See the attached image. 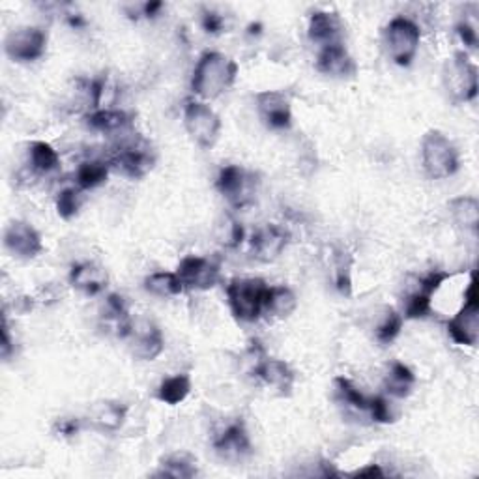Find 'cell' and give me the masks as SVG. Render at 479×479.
Segmentation results:
<instances>
[{
    "label": "cell",
    "instance_id": "6da1fadb",
    "mask_svg": "<svg viewBox=\"0 0 479 479\" xmlns=\"http://www.w3.org/2000/svg\"><path fill=\"white\" fill-rule=\"evenodd\" d=\"M238 77V64L219 51H204L193 70L191 90L204 100H216L229 90Z\"/></svg>",
    "mask_w": 479,
    "mask_h": 479
},
{
    "label": "cell",
    "instance_id": "7a4b0ae2",
    "mask_svg": "<svg viewBox=\"0 0 479 479\" xmlns=\"http://www.w3.org/2000/svg\"><path fill=\"white\" fill-rule=\"evenodd\" d=\"M421 165L430 180H446L459 173L461 155L449 137L440 129H429L421 139Z\"/></svg>",
    "mask_w": 479,
    "mask_h": 479
},
{
    "label": "cell",
    "instance_id": "3957f363",
    "mask_svg": "<svg viewBox=\"0 0 479 479\" xmlns=\"http://www.w3.org/2000/svg\"><path fill=\"white\" fill-rule=\"evenodd\" d=\"M384 49L397 66L408 67L414 62L420 43H421V29L414 19L406 15L394 17L382 32Z\"/></svg>",
    "mask_w": 479,
    "mask_h": 479
},
{
    "label": "cell",
    "instance_id": "277c9868",
    "mask_svg": "<svg viewBox=\"0 0 479 479\" xmlns=\"http://www.w3.org/2000/svg\"><path fill=\"white\" fill-rule=\"evenodd\" d=\"M442 83L448 98L455 105L475 100L479 90V72L466 51H455L453 57L446 60Z\"/></svg>",
    "mask_w": 479,
    "mask_h": 479
},
{
    "label": "cell",
    "instance_id": "5b68a950",
    "mask_svg": "<svg viewBox=\"0 0 479 479\" xmlns=\"http://www.w3.org/2000/svg\"><path fill=\"white\" fill-rule=\"evenodd\" d=\"M268 285L259 278H236L226 285V300L231 313L240 323H257L264 313Z\"/></svg>",
    "mask_w": 479,
    "mask_h": 479
},
{
    "label": "cell",
    "instance_id": "8992f818",
    "mask_svg": "<svg viewBox=\"0 0 479 479\" xmlns=\"http://www.w3.org/2000/svg\"><path fill=\"white\" fill-rule=\"evenodd\" d=\"M259 188H261L259 174L253 171H247L240 165L221 167L216 178V190L236 210L251 207L257 199Z\"/></svg>",
    "mask_w": 479,
    "mask_h": 479
},
{
    "label": "cell",
    "instance_id": "52a82bcc",
    "mask_svg": "<svg viewBox=\"0 0 479 479\" xmlns=\"http://www.w3.org/2000/svg\"><path fill=\"white\" fill-rule=\"evenodd\" d=\"M182 117H184V128L190 139L197 146L208 150L219 141L221 119L207 102L188 100L184 111H182Z\"/></svg>",
    "mask_w": 479,
    "mask_h": 479
},
{
    "label": "cell",
    "instance_id": "ba28073f",
    "mask_svg": "<svg viewBox=\"0 0 479 479\" xmlns=\"http://www.w3.org/2000/svg\"><path fill=\"white\" fill-rule=\"evenodd\" d=\"M477 276L472 271L470 283L465 290V302L448 321V335L455 345L475 347L479 339V304H477Z\"/></svg>",
    "mask_w": 479,
    "mask_h": 479
},
{
    "label": "cell",
    "instance_id": "9c48e42d",
    "mask_svg": "<svg viewBox=\"0 0 479 479\" xmlns=\"http://www.w3.org/2000/svg\"><path fill=\"white\" fill-rule=\"evenodd\" d=\"M128 341L129 352L133 358L141 361H152L157 356H162L165 349V337L159 326L148 318H139V321H129L124 337Z\"/></svg>",
    "mask_w": 479,
    "mask_h": 479
},
{
    "label": "cell",
    "instance_id": "30bf717a",
    "mask_svg": "<svg viewBox=\"0 0 479 479\" xmlns=\"http://www.w3.org/2000/svg\"><path fill=\"white\" fill-rule=\"evenodd\" d=\"M48 51V32L40 27H17L4 40V53L17 64L40 60Z\"/></svg>",
    "mask_w": 479,
    "mask_h": 479
},
{
    "label": "cell",
    "instance_id": "8fae6325",
    "mask_svg": "<svg viewBox=\"0 0 479 479\" xmlns=\"http://www.w3.org/2000/svg\"><path fill=\"white\" fill-rule=\"evenodd\" d=\"M257 115L271 131H288L292 128V103L281 90H262L255 96Z\"/></svg>",
    "mask_w": 479,
    "mask_h": 479
},
{
    "label": "cell",
    "instance_id": "7c38bea8",
    "mask_svg": "<svg viewBox=\"0 0 479 479\" xmlns=\"http://www.w3.org/2000/svg\"><path fill=\"white\" fill-rule=\"evenodd\" d=\"M178 278L188 290H210L219 283L221 266L207 257H184L178 264Z\"/></svg>",
    "mask_w": 479,
    "mask_h": 479
},
{
    "label": "cell",
    "instance_id": "4fadbf2b",
    "mask_svg": "<svg viewBox=\"0 0 479 479\" xmlns=\"http://www.w3.org/2000/svg\"><path fill=\"white\" fill-rule=\"evenodd\" d=\"M212 446L217 457L225 463H242L253 453V444H251V437L242 421L226 425L214 439Z\"/></svg>",
    "mask_w": 479,
    "mask_h": 479
},
{
    "label": "cell",
    "instance_id": "5bb4252c",
    "mask_svg": "<svg viewBox=\"0 0 479 479\" xmlns=\"http://www.w3.org/2000/svg\"><path fill=\"white\" fill-rule=\"evenodd\" d=\"M4 247L19 261H32L41 255L43 240L31 223L15 219L4 231Z\"/></svg>",
    "mask_w": 479,
    "mask_h": 479
},
{
    "label": "cell",
    "instance_id": "9a60e30c",
    "mask_svg": "<svg viewBox=\"0 0 479 479\" xmlns=\"http://www.w3.org/2000/svg\"><path fill=\"white\" fill-rule=\"evenodd\" d=\"M315 67L318 74L333 77V79H347L354 77L358 72V64L349 53L343 43H332L324 45V48L318 49Z\"/></svg>",
    "mask_w": 479,
    "mask_h": 479
},
{
    "label": "cell",
    "instance_id": "2e32d148",
    "mask_svg": "<svg viewBox=\"0 0 479 479\" xmlns=\"http://www.w3.org/2000/svg\"><path fill=\"white\" fill-rule=\"evenodd\" d=\"M251 375H253L259 382H262L266 387H271L273 392H278L279 395H288L296 382V373L287 361L270 358L266 354L253 365Z\"/></svg>",
    "mask_w": 479,
    "mask_h": 479
},
{
    "label": "cell",
    "instance_id": "e0dca14e",
    "mask_svg": "<svg viewBox=\"0 0 479 479\" xmlns=\"http://www.w3.org/2000/svg\"><path fill=\"white\" fill-rule=\"evenodd\" d=\"M288 240L290 236L283 226L266 225L253 235V238H251V244H249L251 255H253L255 261L264 262V264L278 261L283 255V251L287 249Z\"/></svg>",
    "mask_w": 479,
    "mask_h": 479
},
{
    "label": "cell",
    "instance_id": "ac0fdd59",
    "mask_svg": "<svg viewBox=\"0 0 479 479\" xmlns=\"http://www.w3.org/2000/svg\"><path fill=\"white\" fill-rule=\"evenodd\" d=\"M67 281H70L75 290L86 296H98L107 288L109 273L102 264L94 261H84L72 266Z\"/></svg>",
    "mask_w": 479,
    "mask_h": 479
},
{
    "label": "cell",
    "instance_id": "d6986e66",
    "mask_svg": "<svg viewBox=\"0 0 479 479\" xmlns=\"http://www.w3.org/2000/svg\"><path fill=\"white\" fill-rule=\"evenodd\" d=\"M84 120L90 129L109 135L112 137V139H117V137L133 129V117L129 115V112L122 109H115V107L86 112Z\"/></svg>",
    "mask_w": 479,
    "mask_h": 479
},
{
    "label": "cell",
    "instance_id": "ffe728a7",
    "mask_svg": "<svg viewBox=\"0 0 479 479\" xmlns=\"http://www.w3.org/2000/svg\"><path fill=\"white\" fill-rule=\"evenodd\" d=\"M341 34H343V21H341V17L335 12L318 10L311 13L307 22V36L313 43L321 45V48L339 43Z\"/></svg>",
    "mask_w": 479,
    "mask_h": 479
},
{
    "label": "cell",
    "instance_id": "44dd1931",
    "mask_svg": "<svg viewBox=\"0 0 479 479\" xmlns=\"http://www.w3.org/2000/svg\"><path fill=\"white\" fill-rule=\"evenodd\" d=\"M298 309V296L287 285H268L264 296V313L278 321H285Z\"/></svg>",
    "mask_w": 479,
    "mask_h": 479
},
{
    "label": "cell",
    "instance_id": "7402d4cb",
    "mask_svg": "<svg viewBox=\"0 0 479 479\" xmlns=\"http://www.w3.org/2000/svg\"><path fill=\"white\" fill-rule=\"evenodd\" d=\"M384 392L390 399H406L414 392L416 375L401 361H394L390 369L384 375Z\"/></svg>",
    "mask_w": 479,
    "mask_h": 479
},
{
    "label": "cell",
    "instance_id": "603a6c76",
    "mask_svg": "<svg viewBox=\"0 0 479 479\" xmlns=\"http://www.w3.org/2000/svg\"><path fill=\"white\" fill-rule=\"evenodd\" d=\"M111 164L107 157H88L79 164L75 171V186L83 191L96 190L105 184L111 174Z\"/></svg>",
    "mask_w": 479,
    "mask_h": 479
},
{
    "label": "cell",
    "instance_id": "cb8c5ba5",
    "mask_svg": "<svg viewBox=\"0 0 479 479\" xmlns=\"http://www.w3.org/2000/svg\"><path fill=\"white\" fill-rule=\"evenodd\" d=\"M29 169L38 174H51L60 167V154L45 141H34L29 145Z\"/></svg>",
    "mask_w": 479,
    "mask_h": 479
},
{
    "label": "cell",
    "instance_id": "d4e9b609",
    "mask_svg": "<svg viewBox=\"0 0 479 479\" xmlns=\"http://www.w3.org/2000/svg\"><path fill=\"white\" fill-rule=\"evenodd\" d=\"M449 214L453 221L459 226H463L465 231L477 233L479 229V200L470 195H461L449 200L448 204Z\"/></svg>",
    "mask_w": 479,
    "mask_h": 479
},
{
    "label": "cell",
    "instance_id": "484cf974",
    "mask_svg": "<svg viewBox=\"0 0 479 479\" xmlns=\"http://www.w3.org/2000/svg\"><path fill=\"white\" fill-rule=\"evenodd\" d=\"M143 287L155 298H176L186 290L176 271H154L145 278Z\"/></svg>",
    "mask_w": 479,
    "mask_h": 479
},
{
    "label": "cell",
    "instance_id": "4316f807",
    "mask_svg": "<svg viewBox=\"0 0 479 479\" xmlns=\"http://www.w3.org/2000/svg\"><path fill=\"white\" fill-rule=\"evenodd\" d=\"M191 390H193L191 377L188 373H178V375L167 377L162 384H159L157 399L165 404L176 406L190 397Z\"/></svg>",
    "mask_w": 479,
    "mask_h": 479
},
{
    "label": "cell",
    "instance_id": "83f0119b",
    "mask_svg": "<svg viewBox=\"0 0 479 479\" xmlns=\"http://www.w3.org/2000/svg\"><path fill=\"white\" fill-rule=\"evenodd\" d=\"M128 416V406L120 403L105 401L100 406H96L93 414V423L96 429L105 430V432H115L119 430Z\"/></svg>",
    "mask_w": 479,
    "mask_h": 479
},
{
    "label": "cell",
    "instance_id": "f1b7e54d",
    "mask_svg": "<svg viewBox=\"0 0 479 479\" xmlns=\"http://www.w3.org/2000/svg\"><path fill=\"white\" fill-rule=\"evenodd\" d=\"M332 281L341 294H350L352 290V259L345 249H332L330 255Z\"/></svg>",
    "mask_w": 479,
    "mask_h": 479
},
{
    "label": "cell",
    "instance_id": "f546056e",
    "mask_svg": "<svg viewBox=\"0 0 479 479\" xmlns=\"http://www.w3.org/2000/svg\"><path fill=\"white\" fill-rule=\"evenodd\" d=\"M404 316L394 307H384L375 324V339L380 345H392L403 330Z\"/></svg>",
    "mask_w": 479,
    "mask_h": 479
},
{
    "label": "cell",
    "instance_id": "4dcf8cb0",
    "mask_svg": "<svg viewBox=\"0 0 479 479\" xmlns=\"http://www.w3.org/2000/svg\"><path fill=\"white\" fill-rule=\"evenodd\" d=\"M333 390H335V399L345 404L352 410H358V412L368 414V406H369V397L361 394L356 384L345 377H337L333 380Z\"/></svg>",
    "mask_w": 479,
    "mask_h": 479
},
{
    "label": "cell",
    "instance_id": "1f68e13d",
    "mask_svg": "<svg viewBox=\"0 0 479 479\" xmlns=\"http://www.w3.org/2000/svg\"><path fill=\"white\" fill-rule=\"evenodd\" d=\"M216 238L225 249H236L242 245L245 231L233 214H223L216 225Z\"/></svg>",
    "mask_w": 479,
    "mask_h": 479
},
{
    "label": "cell",
    "instance_id": "d6a6232c",
    "mask_svg": "<svg viewBox=\"0 0 479 479\" xmlns=\"http://www.w3.org/2000/svg\"><path fill=\"white\" fill-rule=\"evenodd\" d=\"M157 475L173 477V479H190V477H195L197 475L195 459L190 457V455H186V453L169 455L167 459L162 461V470L157 472Z\"/></svg>",
    "mask_w": 479,
    "mask_h": 479
},
{
    "label": "cell",
    "instance_id": "836d02e7",
    "mask_svg": "<svg viewBox=\"0 0 479 479\" xmlns=\"http://www.w3.org/2000/svg\"><path fill=\"white\" fill-rule=\"evenodd\" d=\"M83 193H84L83 190L72 186V188H64L57 195V212L64 221H70L79 214L83 207Z\"/></svg>",
    "mask_w": 479,
    "mask_h": 479
},
{
    "label": "cell",
    "instance_id": "e575fe53",
    "mask_svg": "<svg viewBox=\"0 0 479 479\" xmlns=\"http://www.w3.org/2000/svg\"><path fill=\"white\" fill-rule=\"evenodd\" d=\"M368 414H369V418H371L375 423H382V425L394 423V421L397 420L395 408H394V404H392V401H390V397H387V395H375V397H369Z\"/></svg>",
    "mask_w": 479,
    "mask_h": 479
},
{
    "label": "cell",
    "instance_id": "d590c367",
    "mask_svg": "<svg viewBox=\"0 0 479 479\" xmlns=\"http://www.w3.org/2000/svg\"><path fill=\"white\" fill-rule=\"evenodd\" d=\"M200 27L204 32H208L212 36H217L225 31L226 22H225V17L214 10H204L202 15H200Z\"/></svg>",
    "mask_w": 479,
    "mask_h": 479
},
{
    "label": "cell",
    "instance_id": "8d00e7d4",
    "mask_svg": "<svg viewBox=\"0 0 479 479\" xmlns=\"http://www.w3.org/2000/svg\"><path fill=\"white\" fill-rule=\"evenodd\" d=\"M455 32H457V36L461 38L465 48H468V49H475L477 48L475 25H474V22H470L466 17L457 22V27H455Z\"/></svg>",
    "mask_w": 479,
    "mask_h": 479
},
{
    "label": "cell",
    "instance_id": "74e56055",
    "mask_svg": "<svg viewBox=\"0 0 479 479\" xmlns=\"http://www.w3.org/2000/svg\"><path fill=\"white\" fill-rule=\"evenodd\" d=\"M79 429H81V421L79 420H74V418L58 420L57 421V427H55V430L58 432V435H62V437H74V435H77Z\"/></svg>",
    "mask_w": 479,
    "mask_h": 479
},
{
    "label": "cell",
    "instance_id": "f35d334b",
    "mask_svg": "<svg viewBox=\"0 0 479 479\" xmlns=\"http://www.w3.org/2000/svg\"><path fill=\"white\" fill-rule=\"evenodd\" d=\"M13 345H15V341L12 339L8 318L4 316V324H3V347H0V352H3V358H4V359H10V356L13 354V350H15Z\"/></svg>",
    "mask_w": 479,
    "mask_h": 479
},
{
    "label": "cell",
    "instance_id": "ab89813d",
    "mask_svg": "<svg viewBox=\"0 0 479 479\" xmlns=\"http://www.w3.org/2000/svg\"><path fill=\"white\" fill-rule=\"evenodd\" d=\"M350 475H354V477H384L386 472L380 468V465H368L365 468L352 472Z\"/></svg>",
    "mask_w": 479,
    "mask_h": 479
}]
</instances>
